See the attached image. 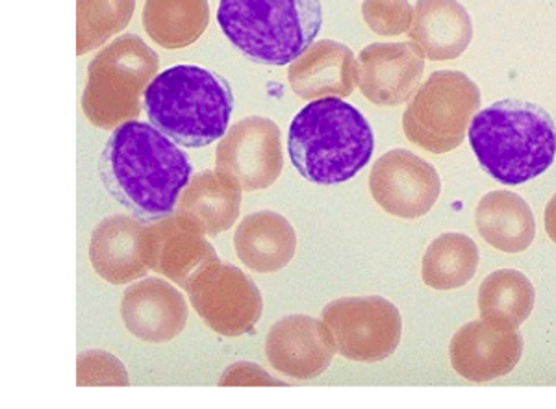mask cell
<instances>
[{
  "label": "cell",
  "instance_id": "16",
  "mask_svg": "<svg viewBox=\"0 0 556 409\" xmlns=\"http://www.w3.org/2000/svg\"><path fill=\"white\" fill-rule=\"evenodd\" d=\"M121 317L130 334L146 343H167L182 334L188 306L182 293L160 278H143L127 287Z\"/></svg>",
  "mask_w": 556,
  "mask_h": 409
},
{
  "label": "cell",
  "instance_id": "7",
  "mask_svg": "<svg viewBox=\"0 0 556 409\" xmlns=\"http://www.w3.org/2000/svg\"><path fill=\"white\" fill-rule=\"evenodd\" d=\"M481 107V89L460 71H437L417 89L403 114L408 141L432 154L455 151Z\"/></svg>",
  "mask_w": 556,
  "mask_h": 409
},
{
  "label": "cell",
  "instance_id": "26",
  "mask_svg": "<svg viewBox=\"0 0 556 409\" xmlns=\"http://www.w3.org/2000/svg\"><path fill=\"white\" fill-rule=\"evenodd\" d=\"M134 10L136 0H76V54L96 51L125 30Z\"/></svg>",
  "mask_w": 556,
  "mask_h": 409
},
{
  "label": "cell",
  "instance_id": "18",
  "mask_svg": "<svg viewBox=\"0 0 556 409\" xmlns=\"http://www.w3.org/2000/svg\"><path fill=\"white\" fill-rule=\"evenodd\" d=\"M241 191L223 170H203L184 188L175 215L193 232L215 238L240 217Z\"/></svg>",
  "mask_w": 556,
  "mask_h": 409
},
{
  "label": "cell",
  "instance_id": "3",
  "mask_svg": "<svg viewBox=\"0 0 556 409\" xmlns=\"http://www.w3.org/2000/svg\"><path fill=\"white\" fill-rule=\"evenodd\" d=\"M374 149V130L366 117L338 97L312 101L291 120V164L308 182H348L369 164Z\"/></svg>",
  "mask_w": 556,
  "mask_h": 409
},
{
  "label": "cell",
  "instance_id": "12",
  "mask_svg": "<svg viewBox=\"0 0 556 409\" xmlns=\"http://www.w3.org/2000/svg\"><path fill=\"white\" fill-rule=\"evenodd\" d=\"M139 248L151 271L169 278L182 290H188L201 269L222 261L203 233L193 232L175 214L146 222Z\"/></svg>",
  "mask_w": 556,
  "mask_h": 409
},
{
  "label": "cell",
  "instance_id": "30",
  "mask_svg": "<svg viewBox=\"0 0 556 409\" xmlns=\"http://www.w3.org/2000/svg\"><path fill=\"white\" fill-rule=\"evenodd\" d=\"M545 230L549 233L551 241L556 243V193L545 208Z\"/></svg>",
  "mask_w": 556,
  "mask_h": 409
},
{
  "label": "cell",
  "instance_id": "13",
  "mask_svg": "<svg viewBox=\"0 0 556 409\" xmlns=\"http://www.w3.org/2000/svg\"><path fill=\"white\" fill-rule=\"evenodd\" d=\"M334 353L329 330L311 315L282 317L266 337L267 361L275 371L295 380L321 376L332 363Z\"/></svg>",
  "mask_w": 556,
  "mask_h": 409
},
{
  "label": "cell",
  "instance_id": "29",
  "mask_svg": "<svg viewBox=\"0 0 556 409\" xmlns=\"http://www.w3.org/2000/svg\"><path fill=\"white\" fill-rule=\"evenodd\" d=\"M219 385H285V382L269 376L260 366H254L249 361H238L223 372Z\"/></svg>",
  "mask_w": 556,
  "mask_h": 409
},
{
  "label": "cell",
  "instance_id": "2",
  "mask_svg": "<svg viewBox=\"0 0 556 409\" xmlns=\"http://www.w3.org/2000/svg\"><path fill=\"white\" fill-rule=\"evenodd\" d=\"M468 138L482 169L505 186L534 180L555 162V120L532 102L508 99L484 107L471 119Z\"/></svg>",
  "mask_w": 556,
  "mask_h": 409
},
{
  "label": "cell",
  "instance_id": "20",
  "mask_svg": "<svg viewBox=\"0 0 556 409\" xmlns=\"http://www.w3.org/2000/svg\"><path fill=\"white\" fill-rule=\"evenodd\" d=\"M408 36L425 57L450 62L468 49L473 23L458 0H417Z\"/></svg>",
  "mask_w": 556,
  "mask_h": 409
},
{
  "label": "cell",
  "instance_id": "22",
  "mask_svg": "<svg viewBox=\"0 0 556 409\" xmlns=\"http://www.w3.org/2000/svg\"><path fill=\"white\" fill-rule=\"evenodd\" d=\"M475 222L488 245L506 254H518L532 245L536 220L525 199L513 191H492L475 209Z\"/></svg>",
  "mask_w": 556,
  "mask_h": 409
},
{
  "label": "cell",
  "instance_id": "27",
  "mask_svg": "<svg viewBox=\"0 0 556 409\" xmlns=\"http://www.w3.org/2000/svg\"><path fill=\"white\" fill-rule=\"evenodd\" d=\"M362 15L371 31L393 38L410 30L414 8L408 0H364Z\"/></svg>",
  "mask_w": 556,
  "mask_h": 409
},
{
  "label": "cell",
  "instance_id": "28",
  "mask_svg": "<svg viewBox=\"0 0 556 409\" xmlns=\"http://www.w3.org/2000/svg\"><path fill=\"white\" fill-rule=\"evenodd\" d=\"M78 385H128L127 367L115 358L114 354L104 350H86L78 356Z\"/></svg>",
  "mask_w": 556,
  "mask_h": 409
},
{
  "label": "cell",
  "instance_id": "19",
  "mask_svg": "<svg viewBox=\"0 0 556 409\" xmlns=\"http://www.w3.org/2000/svg\"><path fill=\"white\" fill-rule=\"evenodd\" d=\"M146 220L115 214L102 219L91 233L89 259L99 277L114 285L146 278L149 267L141 258V233Z\"/></svg>",
  "mask_w": 556,
  "mask_h": 409
},
{
  "label": "cell",
  "instance_id": "21",
  "mask_svg": "<svg viewBox=\"0 0 556 409\" xmlns=\"http://www.w3.org/2000/svg\"><path fill=\"white\" fill-rule=\"evenodd\" d=\"M241 264L254 272H278L295 256L298 233L277 212H254L241 220L235 235Z\"/></svg>",
  "mask_w": 556,
  "mask_h": 409
},
{
  "label": "cell",
  "instance_id": "24",
  "mask_svg": "<svg viewBox=\"0 0 556 409\" xmlns=\"http://www.w3.org/2000/svg\"><path fill=\"white\" fill-rule=\"evenodd\" d=\"M536 291L523 272L501 269L486 277L479 287L481 319L501 330L521 327L534 309Z\"/></svg>",
  "mask_w": 556,
  "mask_h": 409
},
{
  "label": "cell",
  "instance_id": "8",
  "mask_svg": "<svg viewBox=\"0 0 556 409\" xmlns=\"http://www.w3.org/2000/svg\"><path fill=\"white\" fill-rule=\"evenodd\" d=\"M321 321L334 340L336 353L351 361L377 363L397 350L403 319L382 296H343L327 304Z\"/></svg>",
  "mask_w": 556,
  "mask_h": 409
},
{
  "label": "cell",
  "instance_id": "15",
  "mask_svg": "<svg viewBox=\"0 0 556 409\" xmlns=\"http://www.w3.org/2000/svg\"><path fill=\"white\" fill-rule=\"evenodd\" d=\"M451 366L469 382H492L516 369L523 354V337L516 330H501L488 322L473 321L453 335Z\"/></svg>",
  "mask_w": 556,
  "mask_h": 409
},
{
  "label": "cell",
  "instance_id": "5",
  "mask_svg": "<svg viewBox=\"0 0 556 409\" xmlns=\"http://www.w3.org/2000/svg\"><path fill=\"white\" fill-rule=\"evenodd\" d=\"M217 23L243 56L282 67L314 44L323 8L319 0H219Z\"/></svg>",
  "mask_w": 556,
  "mask_h": 409
},
{
  "label": "cell",
  "instance_id": "14",
  "mask_svg": "<svg viewBox=\"0 0 556 409\" xmlns=\"http://www.w3.org/2000/svg\"><path fill=\"white\" fill-rule=\"evenodd\" d=\"M424 71L416 43H371L358 56V86L367 101L399 106L419 89Z\"/></svg>",
  "mask_w": 556,
  "mask_h": 409
},
{
  "label": "cell",
  "instance_id": "9",
  "mask_svg": "<svg viewBox=\"0 0 556 409\" xmlns=\"http://www.w3.org/2000/svg\"><path fill=\"white\" fill-rule=\"evenodd\" d=\"M186 291L199 317L225 337L249 334L264 311L258 285L236 265L210 264L191 278Z\"/></svg>",
  "mask_w": 556,
  "mask_h": 409
},
{
  "label": "cell",
  "instance_id": "1",
  "mask_svg": "<svg viewBox=\"0 0 556 409\" xmlns=\"http://www.w3.org/2000/svg\"><path fill=\"white\" fill-rule=\"evenodd\" d=\"M191 172L190 156L173 139L136 119L115 128L99 159L108 193L146 222L175 214Z\"/></svg>",
  "mask_w": 556,
  "mask_h": 409
},
{
  "label": "cell",
  "instance_id": "4",
  "mask_svg": "<svg viewBox=\"0 0 556 409\" xmlns=\"http://www.w3.org/2000/svg\"><path fill=\"white\" fill-rule=\"evenodd\" d=\"M143 107L151 125L177 145L201 149L227 133L235 94L230 84L212 71L177 65L149 84Z\"/></svg>",
  "mask_w": 556,
  "mask_h": 409
},
{
  "label": "cell",
  "instance_id": "11",
  "mask_svg": "<svg viewBox=\"0 0 556 409\" xmlns=\"http://www.w3.org/2000/svg\"><path fill=\"white\" fill-rule=\"evenodd\" d=\"M369 191L380 208L401 219H419L434 208L442 180L434 165L406 149L379 157L369 175Z\"/></svg>",
  "mask_w": 556,
  "mask_h": 409
},
{
  "label": "cell",
  "instance_id": "10",
  "mask_svg": "<svg viewBox=\"0 0 556 409\" xmlns=\"http://www.w3.org/2000/svg\"><path fill=\"white\" fill-rule=\"evenodd\" d=\"M282 167V133L266 117L238 120L217 145V169L235 178L243 191L269 188Z\"/></svg>",
  "mask_w": 556,
  "mask_h": 409
},
{
  "label": "cell",
  "instance_id": "17",
  "mask_svg": "<svg viewBox=\"0 0 556 409\" xmlns=\"http://www.w3.org/2000/svg\"><path fill=\"white\" fill-rule=\"evenodd\" d=\"M288 82L304 101L345 99L358 84V60L348 44L321 39L290 63Z\"/></svg>",
  "mask_w": 556,
  "mask_h": 409
},
{
  "label": "cell",
  "instance_id": "25",
  "mask_svg": "<svg viewBox=\"0 0 556 409\" xmlns=\"http://www.w3.org/2000/svg\"><path fill=\"white\" fill-rule=\"evenodd\" d=\"M479 261V246L471 238L464 233H443L425 252L421 278L432 290H458L473 280Z\"/></svg>",
  "mask_w": 556,
  "mask_h": 409
},
{
  "label": "cell",
  "instance_id": "6",
  "mask_svg": "<svg viewBox=\"0 0 556 409\" xmlns=\"http://www.w3.org/2000/svg\"><path fill=\"white\" fill-rule=\"evenodd\" d=\"M160 57L136 34L106 44L88 67L83 93L84 115L102 130H115L141 114V97L156 78Z\"/></svg>",
  "mask_w": 556,
  "mask_h": 409
},
{
  "label": "cell",
  "instance_id": "23",
  "mask_svg": "<svg viewBox=\"0 0 556 409\" xmlns=\"http://www.w3.org/2000/svg\"><path fill=\"white\" fill-rule=\"evenodd\" d=\"M208 23V0H146L143 28L164 49L190 47L203 36Z\"/></svg>",
  "mask_w": 556,
  "mask_h": 409
}]
</instances>
